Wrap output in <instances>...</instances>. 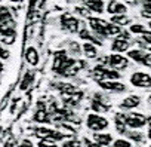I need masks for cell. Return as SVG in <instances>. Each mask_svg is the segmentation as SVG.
<instances>
[{
    "label": "cell",
    "instance_id": "20",
    "mask_svg": "<svg viewBox=\"0 0 151 147\" xmlns=\"http://www.w3.org/2000/svg\"><path fill=\"white\" fill-rule=\"evenodd\" d=\"M12 22V14L6 6L0 5V24H9Z\"/></svg>",
    "mask_w": 151,
    "mask_h": 147
},
{
    "label": "cell",
    "instance_id": "6",
    "mask_svg": "<svg viewBox=\"0 0 151 147\" xmlns=\"http://www.w3.org/2000/svg\"><path fill=\"white\" fill-rule=\"evenodd\" d=\"M79 25H80V21L76 17L70 15V14H64L61 17V27L64 30H67L68 33H77L79 31Z\"/></svg>",
    "mask_w": 151,
    "mask_h": 147
},
{
    "label": "cell",
    "instance_id": "41",
    "mask_svg": "<svg viewBox=\"0 0 151 147\" xmlns=\"http://www.w3.org/2000/svg\"><path fill=\"white\" fill-rule=\"evenodd\" d=\"M148 27H150V28H151V21H150V22H148Z\"/></svg>",
    "mask_w": 151,
    "mask_h": 147
},
{
    "label": "cell",
    "instance_id": "21",
    "mask_svg": "<svg viewBox=\"0 0 151 147\" xmlns=\"http://www.w3.org/2000/svg\"><path fill=\"white\" fill-rule=\"evenodd\" d=\"M83 52L88 58H95L98 55V51H96V45L91 43V42H86L83 45Z\"/></svg>",
    "mask_w": 151,
    "mask_h": 147
},
{
    "label": "cell",
    "instance_id": "34",
    "mask_svg": "<svg viewBox=\"0 0 151 147\" xmlns=\"http://www.w3.org/2000/svg\"><path fill=\"white\" fill-rule=\"evenodd\" d=\"M142 40L145 42V43H148V45H151V31H145L144 34H142Z\"/></svg>",
    "mask_w": 151,
    "mask_h": 147
},
{
    "label": "cell",
    "instance_id": "36",
    "mask_svg": "<svg viewBox=\"0 0 151 147\" xmlns=\"http://www.w3.org/2000/svg\"><path fill=\"white\" fill-rule=\"evenodd\" d=\"M86 144H88V147H102V146H99L98 143H91V141H88V140H86Z\"/></svg>",
    "mask_w": 151,
    "mask_h": 147
},
{
    "label": "cell",
    "instance_id": "17",
    "mask_svg": "<svg viewBox=\"0 0 151 147\" xmlns=\"http://www.w3.org/2000/svg\"><path fill=\"white\" fill-rule=\"evenodd\" d=\"M25 59H27V62H28L30 65H37V64H39L40 56H39V52L36 51V48L30 46V48L27 49V52H25Z\"/></svg>",
    "mask_w": 151,
    "mask_h": 147
},
{
    "label": "cell",
    "instance_id": "10",
    "mask_svg": "<svg viewBox=\"0 0 151 147\" xmlns=\"http://www.w3.org/2000/svg\"><path fill=\"white\" fill-rule=\"evenodd\" d=\"M91 106H92V110H93V112H98V113H105V112L110 110V104L107 103V98L101 97L99 94H96V95L93 97Z\"/></svg>",
    "mask_w": 151,
    "mask_h": 147
},
{
    "label": "cell",
    "instance_id": "3",
    "mask_svg": "<svg viewBox=\"0 0 151 147\" xmlns=\"http://www.w3.org/2000/svg\"><path fill=\"white\" fill-rule=\"evenodd\" d=\"M86 125L91 131L101 132V131L108 128V120L105 117H102L101 114H98V113H91L86 117Z\"/></svg>",
    "mask_w": 151,
    "mask_h": 147
},
{
    "label": "cell",
    "instance_id": "38",
    "mask_svg": "<svg viewBox=\"0 0 151 147\" xmlns=\"http://www.w3.org/2000/svg\"><path fill=\"white\" fill-rule=\"evenodd\" d=\"M132 3H136V2H147V0H130Z\"/></svg>",
    "mask_w": 151,
    "mask_h": 147
},
{
    "label": "cell",
    "instance_id": "16",
    "mask_svg": "<svg viewBox=\"0 0 151 147\" xmlns=\"http://www.w3.org/2000/svg\"><path fill=\"white\" fill-rule=\"evenodd\" d=\"M93 140H95V143H98L99 146H102V147H107V146H110L111 143H113V135L111 134H102V132H95L93 134Z\"/></svg>",
    "mask_w": 151,
    "mask_h": 147
},
{
    "label": "cell",
    "instance_id": "4",
    "mask_svg": "<svg viewBox=\"0 0 151 147\" xmlns=\"http://www.w3.org/2000/svg\"><path fill=\"white\" fill-rule=\"evenodd\" d=\"M34 134L39 138H47V140H53V141H61L65 138V134L61 131H55L52 128H46V126H39L34 129Z\"/></svg>",
    "mask_w": 151,
    "mask_h": 147
},
{
    "label": "cell",
    "instance_id": "31",
    "mask_svg": "<svg viewBox=\"0 0 151 147\" xmlns=\"http://www.w3.org/2000/svg\"><path fill=\"white\" fill-rule=\"evenodd\" d=\"M9 51L3 46V45H0V58H2V59H8L9 58Z\"/></svg>",
    "mask_w": 151,
    "mask_h": 147
},
{
    "label": "cell",
    "instance_id": "24",
    "mask_svg": "<svg viewBox=\"0 0 151 147\" xmlns=\"http://www.w3.org/2000/svg\"><path fill=\"white\" fill-rule=\"evenodd\" d=\"M80 37L85 39V40H91V43H93V45H101V40H98L95 36H92L88 30H82L80 31Z\"/></svg>",
    "mask_w": 151,
    "mask_h": 147
},
{
    "label": "cell",
    "instance_id": "12",
    "mask_svg": "<svg viewBox=\"0 0 151 147\" xmlns=\"http://www.w3.org/2000/svg\"><path fill=\"white\" fill-rule=\"evenodd\" d=\"M67 61H68V58H67L65 51H58V52H55V56H53V70L59 73V71L65 67Z\"/></svg>",
    "mask_w": 151,
    "mask_h": 147
},
{
    "label": "cell",
    "instance_id": "13",
    "mask_svg": "<svg viewBox=\"0 0 151 147\" xmlns=\"http://www.w3.org/2000/svg\"><path fill=\"white\" fill-rule=\"evenodd\" d=\"M85 6L91 12H95V14H102L105 9L104 0H85Z\"/></svg>",
    "mask_w": 151,
    "mask_h": 147
},
{
    "label": "cell",
    "instance_id": "23",
    "mask_svg": "<svg viewBox=\"0 0 151 147\" xmlns=\"http://www.w3.org/2000/svg\"><path fill=\"white\" fill-rule=\"evenodd\" d=\"M144 55H145V52H144V51H139V49H133V51H129V52H127V56H129V58H132L133 61L139 62V64L142 62Z\"/></svg>",
    "mask_w": 151,
    "mask_h": 147
},
{
    "label": "cell",
    "instance_id": "1",
    "mask_svg": "<svg viewBox=\"0 0 151 147\" xmlns=\"http://www.w3.org/2000/svg\"><path fill=\"white\" fill-rule=\"evenodd\" d=\"M89 25L92 28V31L101 37H108V36H119L122 33L120 27L113 24V22H108V21H104L101 18H95V17H91L89 18Z\"/></svg>",
    "mask_w": 151,
    "mask_h": 147
},
{
    "label": "cell",
    "instance_id": "32",
    "mask_svg": "<svg viewBox=\"0 0 151 147\" xmlns=\"http://www.w3.org/2000/svg\"><path fill=\"white\" fill-rule=\"evenodd\" d=\"M76 11H77L82 17H85V18H91V11L88 8H77Z\"/></svg>",
    "mask_w": 151,
    "mask_h": 147
},
{
    "label": "cell",
    "instance_id": "39",
    "mask_svg": "<svg viewBox=\"0 0 151 147\" xmlns=\"http://www.w3.org/2000/svg\"><path fill=\"white\" fill-rule=\"evenodd\" d=\"M3 70V64H2V61H0V71Z\"/></svg>",
    "mask_w": 151,
    "mask_h": 147
},
{
    "label": "cell",
    "instance_id": "14",
    "mask_svg": "<svg viewBox=\"0 0 151 147\" xmlns=\"http://www.w3.org/2000/svg\"><path fill=\"white\" fill-rule=\"evenodd\" d=\"M111 49H113L114 52H124V51L129 49V40L124 39V37H122V36H119L117 39L113 40Z\"/></svg>",
    "mask_w": 151,
    "mask_h": 147
},
{
    "label": "cell",
    "instance_id": "40",
    "mask_svg": "<svg viewBox=\"0 0 151 147\" xmlns=\"http://www.w3.org/2000/svg\"><path fill=\"white\" fill-rule=\"evenodd\" d=\"M11 2H15V3H18V2H22V0H11Z\"/></svg>",
    "mask_w": 151,
    "mask_h": 147
},
{
    "label": "cell",
    "instance_id": "42",
    "mask_svg": "<svg viewBox=\"0 0 151 147\" xmlns=\"http://www.w3.org/2000/svg\"><path fill=\"white\" fill-rule=\"evenodd\" d=\"M150 147H151V146H150Z\"/></svg>",
    "mask_w": 151,
    "mask_h": 147
},
{
    "label": "cell",
    "instance_id": "26",
    "mask_svg": "<svg viewBox=\"0 0 151 147\" xmlns=\"http://www.w3.org/2000/svg\"><path fill=\"white\" fill-rule=\"evenodd\" d=\"M39 147H58V146H56V141H53V140L40 138V141H39Z\"/></svg>",
    "mask_w": 151,
    "mask_h": 147
},
{
    "label": "cell",
    "instance_id": "11",
    "mask_svg": "<svg viewBox=\"0 0 151 147\" xmlns=\"http://www.w3.org/2000/svg\"><path fill=\"white\" fill-rule=\"evenodd\" d=\"M107 12L111 14V15H123V14L127 12V8H126V5L117 2V0H111L107 5Z\"/></svg>",
    "mask_w": 151,
    "mask_h": 147
},
{
    "label": "cell",
    "instance_id": "37",
    "mask_svg": "<svg viewBox=\"0 0 151 147\" xmlns=\"http://www.w3.org/2000/svg\"><path fill=\"white\" fill-rule=\"evenodd\" d=\"M148 122H150V126H148V138H151V117L150 119H147Z\"/></svg>",
    "mask_w": 151,
    "mask_h": 147
},
{
    "label": "cell",
    "instance_id": "19",
    "mask_svg": "<svg viewBox=\"0 0 151 147\" xmlns=\"http://www.w3.org/2000/svg\"><path fill=\"white\" fill-rule=\"evenodd\" d=\"M33 119L36 120V122H40V123H49L50 122V114L43 109H39L37 112H36V114L33 116Z\"/></svg>",
    "mask_w": 151,
    "mask_h": 147
},
{
    "label": "cell",
    "instance_id": "29",
    "mask_svg": "<svg viewBox=\"0 0 151 147\" xmlns=\"http://www.w3.org/2000/svg\"><path fill=\"white\" fill-rule=\"evenodd\" d=\"M33 82V75H30V73H28V75H25V77H24V80H22V83H21V89H27L28 86H30V83Z\"/></svg>",
    "mask_w": 151,
    "mask_h": 147
},
{
    "label": "cell",
    "instance_id": "15",
    "mask_svg": "<svg viewBox=\"0 0 151 147\" xmlns=\"http://www.w3.org/2000/svg\"><path fill=\"white\" fill-rule=\"evenodd\" d=\"M139 104H141V98L136 97V95H130V97H126V98L122 101L120 109H123V110H130V109L138 107Z\"/></svg>",
    "mask_w": 151,
    "mask_h": 147
},
{
    "label": "cell",
    "instance_id": "25",
    "mask_svg": "<svg viewBox=\"0 0 151 147\" xmlns=\"http://www.w3.org/2000/svg\"><path fill=\"white\" fill-rule=\"evenodd\" d=\"M113 146L111 147H132V143L129 140H124V138H119V140H114L111 143Z\"/></svg>",
    "mask_w": 151,
    "mask_h": 147
},
{
    "label": "cell",
    "instance_id": "22",
    "mask_svg": "<svg viewBox=\"0 0 151 147\" xmlns=\"http://www.w3.org/2000/svg\"><path fill=\"white\" fill-rule=\"evenodd\" d=\"M111 22L120 27V25H126V24H129L130 20H129L124 14H123V15H113V17H111Z\"/></svg>",
    "mask_w": 151,
    "mask_h": 147
},
{
    "label": "cell",
    "instance_id": "35",
    "mask_svg": "<svg viewBox=\"0 0 151 147\" xmlns=\"http://www.w3.org/2000/svg\"><path fill=\"white\" fill-rule=\"evenodd\" d=\"M19 147H33V143L28 141V140H24V141L19 144Z\"/></svg>",
    "mask_w": 151,
    "mask_h": 147
},
{
    "label": "cell",
    "instance_id": "5",
    "mask_svg": "<svg viewBox=\"0 0 151 147\" xmlns=\"http://www.w3.org/2000/svg\"><path fill=\"white\" fill-rule=\"evenodd\" d=\"M124 122H126L127 128L138 129L147 123V117L141 113H129V114H124Z\"/></svg>",
    "mask_w": 151,
    "mask_h": 147
},
{
    "label": "cell",
    "instance_id": "27",
    "mask_svg": "<svg viewBox=\"0 0 151 147\" xmlns=\"http://www.w3.org/2000/svg\"><path fill=\"white\" fill-rule=\"evenodd\" d=\"M126 134H127L129 140H133V141H138V143H142V141H144L141 132H135V131H132V132H126Z\"/></svg>",
    "mask_w": 151,
    "mask_h": 147
},
{
    "label": "cell",
    "instance_id": "33",
    "mask_svg": "<svg viewBox=\"0 0 151 147\" xmlns=\"http://www.w3.org/2000/svg\"><path fill=\"white\" fill-rule=\"evenodd\" d=\"M141 64H144L145 67H150V68H151V54L145 52V55H144V59H142V62H141Z\"/></svg>",
    "mask_w": 151,
    "mask_h": 147
},
{
    "label": "cell",
    "instance_id": "7",
    "mask_svg": "<svg viewBox=\"0 0 151 147\" xmlns=\"http://www.w3.org/2000/svg\"><path fill=\"white\" fill-rule=\"evenodd\" d=\"M130 83L136 88H150L151 86V76L144 71H136L130 76Z\"/></svg>",
    "mask_w": 151,
    "mask_h": 147
},
{
    "label": "cell",
    "instance_id": "8",
    "mask_svg": "<svg viewBox=\"0 0 151 147\" xmlns=\"http://www.w3.org/2000/svg\"><path fill=\"white\" fill-rule=\"evenodd\" d=\"M107 62L110 64V67L111 68H114V70H123V68H126L127 65H129V59L126 58V56H123V55H120V54H113V55H110L108 58H107Z\"/></svg>",
    "mask_w": 151,
    "mask_h": 147
},
{
    "label": "cell",
    "instance_id": "9",
    "mask_svg": "<svg viewBox=\"0 0 151 147\" xmlns=\"http://www.w3.org/2000/svg\"><path fill=\"white\" fill-rule=\"evenodd\" d=\"M98 85L105 89V91H111V92H123L126 91V85L117 82V80H98Z\"/></svg>",
    "mask_w": 151,
    "mask_h": 147
},
{
    "label": "cell",
    "instance_id": "30",
    "mask_svg": "<svg viewBox=\"0 0 151 147\" xmlns=\"http://www.w3.org/2000/svg\"><path fill=\"white\" fill-rule=\"evenodd\" d=\"M61 147H82V144H80V141H77V140H67V141L62 143Z\"/></svg>",
    "mask_w": 151,
    "mask_h": 147
},
{
    "label": "cell",
    "instance_id": "18",
    "mask_svg": "<svg viewBox=\"0 0 151 147\" xmlns=\"http://www.w3.org/2000/svg\"><path fill=\"white\" fill-rule=\"evenodd\" d=\"M116 129H117L119 134H126L127 132V126H126L123 113H117L116 114Z\"/></svg>",
    "mask_w": 151,
    "mask_h": 147
},
{
    "label": "cell",
    "instance_id": "28",
    "mask_svg": "<svg viewBox=\"0 0 151 147\" xmlns=\"http://www.w3.org/2000/svg\"><path fill=\"white\" fill-rule=\"evenodd\" d=\"M145 31H147L145 27L141 25V24H133V25L130 27V33H135V34H144Z\"/></svg>",
    "mask_w": 151,
    "mask_h": 147
},
{
    "label": "cell",
    "instance_id": "2",
    "mask_svg": "<svg viewBox=\"0 0 151 147\" xmlns=\"http://www.w3.org/2000/svg\"><path fill=\"white\" fill-rule=\"evenodd\" d=\"M93 77L96 80H117L120 79V73L114 68H107L104 65H96L93 68Z\"/></svg>",
    "mask_w": 151,
    "mask_h": 147
}]
</instances>
